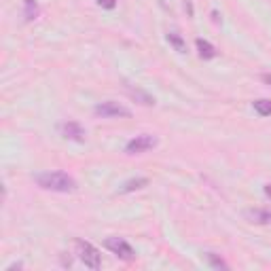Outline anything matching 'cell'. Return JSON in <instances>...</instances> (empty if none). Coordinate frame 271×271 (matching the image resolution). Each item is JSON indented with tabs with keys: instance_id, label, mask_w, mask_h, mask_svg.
<instances>
[{
	"instance_id": "1",
	"label": "cell",
	"mask_w": 271,
	"mask_h": 271,
	"mask_svg": "<svg viewBox=\"0 0 271 271\" xmlns=\"http://www.w3.org/2000/svg\"><path fill=\"white\" fill-rule=\"evenodd\" d=\"M36 184L47 191H58V193H72L76 189V182L72 176L66 172H45L36 176Z\"/></svg>"
},
{
	"instance_id": "2",
	"label": "cell",
	"mask_w": 271,
	"mask_h": 271,
	"mask_svg": "<svg viewBox=\"0 0 271 271\" xmlns=\"http://www.w3.org/2000/svg\"><path fill=\"white\" fill-rule=\"evenodd\" d=\"M74 246H76L78 259L85 263V267H89V269H100V265H102V256H100V252H98L96 246H91L89 241H85V239H76Z\"/></svg>"
},
{
	"instance_id": "3",
	"label": "cell",
	"mask_w": 271,
	"mask_h": 271,
	"mask_svg": "<svg viewBox=\"0 0 271 271\" xmlns=\"http://www.w3.org/2000/svg\"><path fill=\"white\" fill-rule=\"evenodd\" d=\"M94 112L98 117H102V119H117V117H132V110L130 108H125V106H121L119 102H112V100H108V102H102V104H98Z\"/></svg>"
},
{
	"instance_id": "4",
	"label": "cell",
	"mask_w": 271,
	"mask_h": 271,
	"mask_svg": "<svg viewBox=\"0 0 271 271\" xmlns=\"http://www.w3.org/2000/svg\"><path fill=\"white\" fill-rule=\"evenodd\" d=\"M104 246L108 248V250L115 256H119L121 261H134L136 259V250L130 244H127L125 239H121V237H108V239L104 241Z\"/></svg>"
},
{
	"instance_id": "5",
	"label": "cell",
	"mask_w": 271,
	"mask_h": 271,
	"mask_svg": "<svg viewBox=\"0 0 271 271\" xmlns=\"http://www.w3.org/2000/svg\"><path fill=\"white\" fill-rule=\"evenodd\" d=\"M155 146H157V138H155V136L142 134V136H136L134 140L127 142L125 153L127 155H142V153L151 151V148H155Z\"/></svg>"
},
{
	"instance_id": "6",
	"label": "cell",
	"mask_w": 271,
	"mask_h": 271,
	"mask_svg": "<svg viewBox=\"0 0 271 271\" xmlns=\"http://www.w3.org/2000/svg\"><path fill=\"white\" fill-rule=\"evenodd\" d=\"M60 130L64 134V138H68V140H76V142L85 140V130H83L81 123H76V121H66V123L60 125Z\"/></svg>"
},
{
	"instance_id": "7",
	"label": "cell",
	"mask_w": 271,
	"mask_h": 271,
	"mask_svg": "<svg viewBox=\"0 0 271 271\" xmlns=\"http://www.w3.org/2000/svg\"><path fill=\"white\" fill-rule=\"evenodd\" d=\"M246 216L256 225H271V208H267V210H248Z\"/></svg>"
},
{
	"instance_id": "8",
	"label": "cell",
	"mask_w": 271,
	"mask_h": 271,
	"mask_svg": "<svg viewBox=\"0 0 271 271\" xmlns=\"http://www.w3.org/2000/svg\"><path fill=\"white\" fill-rule=\"evenodd\" d=\"M148 187V178H132V180L123 182V187L119 189V193H132V191H138V189H144Z\"/></svg>"
},
{
	"instance_id": "9",
	"label": "cell",
	"mask_w": 271,
	"mask_h": 271,
	"mask_svg": "<svg viewBox=\"0 0 271 271\" xmlns=\"http://www.w3.org/2000/svg\"><path fill=\"white\" fill-rule=\"evenodd\" d=\"M195 45H197V51H199V55H202L203 60H212V58H216V49H214L208 40L197 38V40H195Z\"/></svg>"
},
{
	"instance_id": "10",
	"label": "cell",
	"mask_w": 271,
	"mask_h": 271,
	"mask_svg": "<svg viewBox=\"0 0 271 271\" xmlns=\"http://www.w3.org/2000/svg\"><path fill=\"white\" fill-rule=\"evenodd\" d=\"M127 94H130L134 100H138L140 104H144V106H153V104H155V98H153V96H148L146 91H142V89H138V87H136V89L127 87Z\"/></svg>"
},
{
	"instance_id": "11",
	"label": "cell",
	"mask_w": 271,
	"mask_h": 271,
	"mask_svg": "<svg viewBox=\"0 0 271 271\" xmlns=\"http://www.w3.org/2000/svg\"><path fill=\"white\" fill-rule=\"evenodd\" d=\"M168 40H169V45H172L178 53H184V51H187V42L182 40V36H180L178 32H169V34H168Z\"/></svg>"
},
{
	"instance_id": "12",
	"label": "cell",
	"mask_w": 271,
	"mask_h": 271,
	"mask_svg": "<svg viewBox=\"0 0 271 271\" xmlns=\"http://www.w3.org/2000/svg\"><path fill=\"white\" fill-rule=\"evenodd\" d=\"M254 110L259 112L261 117H271V100H256Z\"/></svg>"
},
{
	"instance_id": "13",
	"label": "cell",
	"mask_w": 271,
	"mask_h": 271,
	"mask_svg": "<svg viewBox=\"0 0 271 271\" xmlns=\"http://www.w3.org/2000/svg\"><path fill=\"white\" fill-rule=\"evenodd\" d=\"M24 15H26V21H32V19L38 17V6H36V2H34V0H26Z\"/></svg>"
},
{
	"instance_id": "14",
	"label": "cell",
	"mask_w": 271,
	"mask_h": 271,
	"mask_svg": "<svg viewBox=\"0 0 271 271\" xmlns=\"http://www.w3.org/2000/svg\"><path fill=\"white\" fill-rule=\"evenodd\" d=\"M205 256H208L210 265H212L214 269H227V267H229V265H227V263H225L223 259H218V256H216V254H212V252H208V254H205Z\"/></svg>"
},
{
	"instance_id": "15",
	"label": "cell",
	"mask_w": 271,
	"mask_h": 271,
	"mask_svg": "<svg viewBox=\"0 0 271 271\" xmlns=\"http://www.w3.org/2000/svg\"><path fill=\"white\" fill-rule=\"evenodd\" d=\"M100 6H104V9H115L117 6V0H98Z\"/></svg>"
},
{
	"instance_id": "16",
	"label": "cell",
	"mask_w": 271,
	"mask_h": 271,
	"mask_svg": "<svg viewBox=\"0 0 271 271\" xmlns=\"http://www.w3.org/2000/svg\"><path fill=\"white\" fill-rule=\"evenodd\" d=\"M261 78H263V81H265L267 85H271V74H263Z\"/></svg>"
},
{
	"instance_id": "17",
	"label": "cell",
	"mask_w": 271,
	"mask_h": 271,
	"mask_svg": "<svg viewBox=\"0 0 271 271\" xmlns=\"http://www.w3.org/2000/svg\"><path fill=\"white\" fill-rule=\"evenodd\" d=\"M265 193H267V195H271V184H267V187H265Z\"/></svg>"
}]
</instances>
